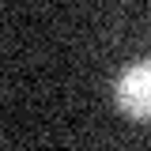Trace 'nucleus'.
I'll list each match as a JSON object with an SVG mask.
<instances>
[{
	"label": "nucleus",
	"mask_w": 151,
	"mask_h": 151,
	"mask_svg": "<svg viewBox=\"0 0 151 151\" xmlns=\"http://www.w3.org/2000/svg\"><path fill=\"white\" fill-rule=\"evenodd\" d=\"M113 102L132 121H151V60H136L117 76Z\"/></svg>",
	"instance_id": "obj_1"
}]
</instances>
